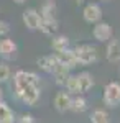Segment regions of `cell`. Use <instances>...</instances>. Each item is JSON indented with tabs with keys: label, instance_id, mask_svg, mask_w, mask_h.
<instances>
[{
	"label": "cell",
	"instance_id": "10",
	"mask_svg": "<svg viewBox=\"0 0 120 123\" xmlns=\"http://www.w3.org/2000/svg\"><path fill=\"white\" fill-rule=\"evenodd\" d=\"M58 64H59V62H58V57H56L54 53H53V54H46V56H41V57L36 59V66L40 67L43 72H48V74H51L56 69Z\"/></svg>",
	"mask_w": 120,
	"mask_h": 123
},
{
	"label": "cell",
	"instance_id": "7",
	"mask_svg": "<svg viewBox=\"0 0 120 123\" xmlns=\"http://www.w3.org/2000/svg\"><path fill=\"white\" fill-rule=\"evenodd\" d=\"M18 53V44L10 38H3L0 39V57L10 61V59H15Z\"/></svg>",
	"mask_w": 120,
	"mask_h": 123
},
{
	"label": "cell",
	"instance_id": "1",
	"mask_svg": "<svg viewBox=\"0 0 120 123\" xmlns=\"http://www.w3.org/2000/svg\"><path fill=\"white\" fill-rule=\"evenodd\" d=\"M40 76L31 71L20 69L13 76V92L20 102L28 107H35L41 97L40 92Z\"/></svg>",
	"mask_w": 120,
	"mask_h": 123
},
{
	"label": "cell",
	"instance_id": "9",
	"mask_svg": "<svg viewBox=\"0 0 120 123\" xmlns=\"http://www.w3.org/2000/svg\"><path fill=\"white\" fill-rule=\"evenodd\" d=\"M77 77V84H79V94H87L94 85H95V80H94V76L87 71H82L79 74H76Z\"/></svg>",
	"mask_w": 120,
	"mask_h": 123
},
{
	"label": "cell",
	"instance_id": "5",
	"mask_svg": "<svg viewBox=\"0 0 120 123\" xmlns=\"http://www.w3.org/2000/svg\"><path fill=\"white\" fill-rule=\"evenodd\" d=\"M102 15H104V12L99 3H87L82 10V18L89 25H95V23L102 21Z\"/></svg>",
	"mask_w": 120,
	"mask_h": 123
},
{
	"label": "cell",
	"instance_id": "21",
	"mask_svg": "<svg viewBox=\"0 0 120 123\" xmlns=\"http://www.w3.org/2000/svg\"><path fill=\"white\" fill-rule=\"evenodd\" d=\"M10 33V23L5 20H0V38H7Z\"/></svg>",
	"mask_w": 120,
	"mask_h": 123
},
{
	"label": "cell",
	"instance_id": "16",
	"mask_svg": "<svg viewBox=\"0 0 120 123\" xmlns=\"http://www.w3.org/2000/svg\"><path fill=\"white\" fill-rule=\"evenodd\" d=\"M40 31L46 36H54L59 31V21L58 18L54 20H41V26H40Z\"/></svg>",
	"mask_w": 120,
	"mask_h": 123
},
{
	"label": "cell",
	"instance_id": "2",
	"mask_svg": "<svg viewBox=\"0 0 120 123\" xmlns=\"http://www.w3.org/2000/svg\"><path fill=\"white\" fill-rule=\"evenodd\" d=\"M73 53L76 56L77 64L81 66H91L99 61V51L92 44H77L73 48Z\"/></svg>",
	"mask_w": 120,
	"mask_h": 123
},
{
	"label": "cell",
	"instance_id": "17",
	"mask_svg": "<svg viewBox=\"0 0 120 123\" xmlns=\"http://www.w3.org/2000/svg\"><path fill=\"white\" fill-rule=\"evenodd\" d=\"M51 49L54 51V53H61V51H66V49H69V38L66 36V35H54V36H51Z\"/></svg>",
	"mask_w": 120,
	"mask_h": 123
},
{
	"label": "cell",
	"instance_id": "22",
	"mask_svg": "<svg viewBox=\"0 0 120 123\" xmlns=\"http://www.w3.org/2000/svg\"><path fill=\"white\" fill-rule=\"evenodd\" d=\"M17 123H36V122H35V117H33L31 113H25V115H21V117L18 118Z\"/></svg>",
	"mask_w": 120,
	"mask_h": 123
},
{
	"label": "cell",
	"instance_id": "11",
	"mask_svg": "<svg viewBox=\"0 0 120 123\" xmlns=\"http://www.w3.org/2000/svg\"><path fill=\"white\" fill-rule=\"evenodd\" d=\"M105 57H107V61L112 62V64H119L120 62V41L119 39H109Z\"/></svg>",
	"mask_w": 120,
	"mask_h": 123
},
{
	"label": "cell",
	"instance_id": "13",
	"mask_svg": "<svg viewBox=\"0 0 120 123\" xmlns=\"http://www.w3.org/2000/svg\"><path fill=\"white\" fill-rule=\"evenodd\" d=\"M38 12H40L43 20H54V18H58V12L59 10H58L56 2H45Z\"/></svg>",
	"mask_w": 120,
	"mask_h": 123
},
{
	"label": "cell",
	"instance_id": "24",
	"mask_svg": "<svg viewBox=\"0 0 120 123\" xmlns=\"http://www.w3.org/2000/svg\"><path fill=\"white\" fill-rule=\"evenodd\" d=\"M71 2H73V3H76V5H82L86 0H71Z\"/></svg>",
	"mask_w": 120,
	"mask_h": 123
},
{
	"label": "cell",
	"instance_id": "27",
	"mask_svg": "<svg viewBox=\"0 0 120 123\" xmlns=\"http://www.w3.org/2000/svg\"><path fill=\"white\" fill-rule=\"evenodd\" d=\"M46 2H56V0H46Z\"/></svg>",
	"mask_w": 120,
	"mask_h": 123
},
{
	"label": "cell",
	"instance_id": "25",
	"mask_svg": "<svg viewBox=\"0 0 120 123\" xmlns=\"http://www.w3.org/2000/svg\"><path fill=\"white\" fill-rule=\"evenodd\" d=\"M2 100H3V90L0 89V102H2Z\"/></svg>",
	"mask_w": 120,
	"mask_h": 123
},
{
	"label": "cell",
	"instance_id": "15",
	"mask_svg": "<svg viewBox=\"0 0 120 123\" xmlns=\"http://www.w3.org/2000/svg\"><path fill=\"white\" fill-rule=\"evenodd\" d=\"M51 74H53V77H54L56 85L64 87L66 80H67V77L71 76V69H67V67L63 66V64H58V66H56V69L51 72Z\"/></svg>",
	"mask_w": 120,
	"mask_h": 123
},
{
	"label": "cell",
	"instance_id": "19",
	"mask_svg": "<svg viewBox=\"0 0 120 123\" xmlns=\"http://www.w3.org/2000/svg\"><path fill=\"white\" fill-rule=\"evenodd\" d=\"M91 123H110V117L104 108H97L91 113Z\"/></svg>",
	"mask_w": 120,
	"mask_h": 123
},
{
	"label": "cell",
	"instance_id": "20",
	"mask_svg": "<svg viewBox=\"0 0 120 123\" xmlns=\"http://www.w3.org/2000/svg\"><path fill=\"white\" fill-rule=\"evenodd\" d=\"M10 76H12L10 66L5 62V61H2V62H0V84H5V82L10 79Z\"/></svg>",
	"mask_w": 120,
	"mask_h": 123
},
{
	"label": "cell",
	"instance_id": "12",
	"mask_svg": "<svg viewBox=\"0 0 120 123\" xmlns=\"http://www.w3.org/2000/svg\"><path fill=\"white\" fill-rule=\"evenodd\" d=\"M54 54L58 57V62L66 66L67 69H74L76 66H79L77 61H76V56H74V53H73V48H69L66 51H61V53H54Z\"/></svg>",
	"mask_w": 120,
	"mask_h": 123
},
{
	"label": "cell",
	"instance_id": "26",
	"mask_svg": "<svg viewBox=\"0 0 120 123\" xmlns=\"http://www.w3.org/2000/svg\"><path fill=\"white\" fill-rule=\"evenodd\" d=\"M100 2H110V0H100Z\"/></svg>",
	"mask_w": 120,
	"mask_h": 123
},
{
	"label": "cell",
	"instance_id": "8",
	"mask_svg": "<svg viewBox=\"0 0 120 123\" xmlns=\"http://www.w3.org/2000/svg\"><path fill=\"white\" fill-rule=\"evenodd\" d=\"M71 98H73V95L69 94V92H66V90H59V92L54 95V98H53V107L56 108V112H59V113H66V112L69 110Z\"/></svg>",
	"mask_w": 120,
	"mask_h": 123
},
{
	"label": "cell",
	"instance_id": "4",
	"mask_svg": "<svg viewBox=\"0 0 120 123\" xmlns=\"http://www.w3.org/2000/svg\"><path fill=\"white\" fill-rule=\"evenodd\" d=\"M92 36H94L95 41L105 43V41L112 39V36H113V28H112L110 23H107V21H99V23L92 25Z\"/></svg>",
	"mask_w": 120,
	"mask_h": 123
},
{
	"label": "cell",
	"instance_id": "23",
	"mask_svg": "<svg viewBox=\"0 0 120 123\" xmlns=\"http://www.w3.org/2000/svg\"><path fill=\"white\" fill-rule=\"evenodd\" d=\"M12 2H13V3H17V5H23L27 0H12Z\"/></svg>",
	"mask_w": 120,
	"mask_h": 123
},
{
	"label": "cell",
	"instance_id": "6",
	"mask_svg": "<svg viewBox=\"0 0 120 123\" xmlns=\"http://www.w3.org/2000/svg\"><path fill=\"white\" fill-rule=\"evenodd\" d=\"M21 20H23V25L27 26L30 31H38L40 26H41V15L36 8H27L21 15Z\"/></svg>",
	"mask_w": 120,
	"mask_h": 123
},
{
	"label": "cell",
	"instance_id": "3",
	"mask_svg": "<svg viewBox=\"0 0 120 123\" xmlns=\"http://www.w3.org/2000/svg\"><path fill=\"white\" fill-rule=\"evenodd\" d=\"M102 100L109 108H115L120 105V84L119 82H109L104 87V94H102Z\"/></svg>",
	"mask_w": 120,
	"mask_h": 123
},
{
	"label": "cell",
	"instance_id": "14",
	"mask_svg": "<svg viewBox=\"0 0 120 123\" xmlns=\"http://www.w3.org/2000/svg\"><path fill=\"white\" fill-rule=\"evenodd\" d=\"M87 108H89V102H87L86 97H82V95H73L71 105H69L71 112H74V113H84Z\"/></svg>",
	"mask_w": 120,
	"mask_h": 123
},
{
	"label": "cell",
	"instance_id": "18",
	"mask_svg": "<svg viewBox=\"0 0 120 123\" xmlns=\"http://www.w3.org/2000/svg\"><path fill=\"white\" fill-rule=\"evenodd\" d=\"M13 112L3 100L0 102V123H13Z\"/></svg>",
	"mask_w": 120,
	"mask_h": 123
}]
</instances>
